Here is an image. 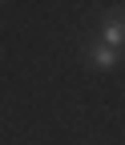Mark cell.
<instances>
[{
	"label": "cell",
	"mask_w": 125,
	"mask_h": 145,
	"mask_svg": "<svg viewBox=\"0 0 125 145\" xmlns=\"http://www.w3.org/2000/svg\"><path fill=\"white\" fill-rule=\"evenodd\" d=\"M105 48H117V44H125V20H109L105 24Z\"/></svg>",
	"instance_id": "1"
},
{
	"label": "cell",
	"mask_w": 125,
	"mask_h": 145,
	"mask_svg": "<svg viewBox=\"0 0 125 145\" xmlns=\"http://www.w3.org/2000/svg\"><path fill=\"white\" fill-rule=\"evenodd\" d=\"M93 65H101V69H109V65H113V48H105V44H101V48L93 52Z\"/></svg>",
	"instance_id": "2"
}]
</instances>
